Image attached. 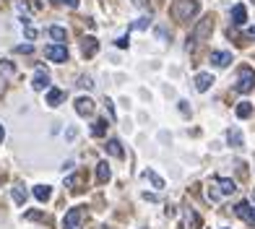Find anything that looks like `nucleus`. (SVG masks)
<instances>
[{"mask_svg": "<svg viewBox=\"0 0 255 229\" xmlns=\"http://www.w3.org/2000/svg\"><path fill=\"white\" fill-rule=\"evenodd\" d=\"M107 112H110V120H115V107H112L110 99H107Z\"/></svg>", "mask_w": 255, "mask_h": 229, "instance_id": "473e14b6", "label": "nucleus"}, {"mask_svg": "<svg viewBox=\"0 0 255 229\" xmlns=\"http://www.w3.org/2000/svg\"><path fill=\"white\" fill-rule=\"evenodd\" d=\"M110 175H112L110 164H107V162H99V164H97V180H99V185H104V182L110 180Z\"/></svg>", "mask_w": 255, "mask_h": 229, "instance_id": "6ab92c4d", "label": "nucleus"}, {"mask_svg": "<svg viewBox=\"0 0 255 229\" xmlns=\"http://www.w3.org/2000/svg\"><path fill=\"white\" fill-rule=\"evenodd\" d=\"M253 3H255V0H253Z\"/></svg>", "mask_w": 255, "mask_h": 229, "instance_id": "58836bf2", "label": "nucleus"}, {"mask_svg": "<svg viewBox=\"0 0 255 229\" xmlns=\"http://www.w3.org/2000/svg\"><path fill=\"white\" fill-rule=\"evenodd\" d=\"M248 37H255V26H253V29H248Z\"/></svg>", "mask_w": 255, "mask_h": 229, "instance_id": "c9c22d12", "label": "nucleus"}, {"mask_svg": "<svg viewBox=\"0 0 255 229\" xmlns=\"http://www.w3.org/2000/svg\"><path fill=\"white\" fill-rule=\"evenodd\" d=\"M16 52H34V47H31V44H18V47H16Z\"/></svg>", "mask_w": 255, "mask_h": 229, "instance_id": "bb28decb", "label": "nucleus"}, {"mask_svg": "<svg viewBox=\"0 0 255 229\" xmlns=\"http://www.w3.org/2000/svg\"><path fill=\"white\" fill-rule=\"evenodd\" d=\"M52 3H60V0H52Z\"/></svg>", "mask_w": 255, "mask_h": 229, "instance_id": "4c0bfd02", "label": "nucleus"}, {"mask_svg": "<svg viewBox=\"0 0 255 229\" xmlns=\"http://www.w3.org/2000/svg\"><path fill=\"white\" fill-rule=\"evenodd\" d=\"M211 63H214L216 68H227V65L232 63V52H222V50L211 52Z\"/></svg>", "mask_w": 255, "mask_h": 229, "instance_id": "9b49d317", "label": "nucleus"}, {"mask_svg": "<svg viewBox=\"0 0 255 229\" xmlns=\"http://www.w3.org/2000/svg\"><path fill=\"white\" fill-rule=\"evenodd\" d=\"M211 31H214V18L211 16H206L198 26H195L193 31V42H206L208 37H211ZM193 42H188V50H193Z\"/></svg>", "mask_w": 255, "mask_h": 229, "instance_id": "20e7f679", "label": "nucleus"}, {"mask_svg": "<svg viewBox=\"0 0 255 229\" xmlns=\"http://www.w3.org/2000/svg\"><path fill=\"white\" fill-rule=\"evenodd\" d=\"M211 84H214V76L211 73H198V76H195V89H198L201 94L211 89Z\"/></svg>", "mask_w": 255, "mask_h": 229, "instance_id": "f8f14e48", "label": "nucleus"}, {"mask_svg": "<svg viewBox=\"0 0 255 229\" xmlns=\"http://www.w3.org/2000/svg\"><path fill=\"white\" fill-rule=\"evenodd\" d=\"M107 120H97L94 125H91V135H94V138H99V135H104V133H107Z\"/></svg>", "mask_w": 255, "mask_h": 229, "instance_id": "4be33fe9", "label": "nucleus"}, {"mask_svg": "<svg viewBox=\"0 0 255 229\" xmlns=\"http://www.w3.org/2000/svg\"><path fill=\"white\" fill-rule=\"evenodd\" d=\"M235 190H237L235 180H229V177H219V180H214L211 185H208V198H211V201H222V198L232 196Z\"/></svg>", "mask_w": 255, "mask_h": 229, "instance_id": "f03ea898", "label": "nucleus"}, {"mask_svg": "<svg viewBox=\"0 0 255 229\" xmlns=\"http://www.w3.org/2000/svg\"><path fill=\"white\" fill-rule=\"evenodd\" d=\"M3 138H5V128L0 125V143H3Z\"/></svg>", "mask_w": 255, "mask_h": 229, "instance_id": "f704fd0d", "label": "nucleus"}, {"mask_svg": "<svg viewBox=\"0 0 255 229\" xmlns=\"http://www.w3.org/2000/svg\"><path fill=\"white\" fill-rule=\"evenodd\" d=\"M0 73H13V65H10V63H0Z\"/></svg>", "mask_w": 255, "mask_h": 229, "instance_id": "a878e982", "label": "nucleus"}, {"mask_svg": "<svg viewBox=\"0 0 255 229\" xmlns=\"http://www.w3.org/2000/svg\"><path fill=\"white\" fill-rule=\"evenodd\" d=\"M73 164H76V162H73V159H68V162H65V164H63L60 169H63V172H71V169H73Z\"/></svg>", "mask_w": 255, "mask_h": 229, "instance_id": "7c9ffc66", "label": "nucleus"}, {"mask_svg": "<svg viewBox=\"0 0 255 229\" xmlns=\"http://www.w3.org/2000/svg\"><path fill=\"white\" fill-rule=\"evenodd\" d=\"M50 37H52L55 42H65L68 34H65V29H63V26H50Z\"/></svg>", "mask_w": 255, "mask_h": 229, "instance_id": "5701e85b", "label": "nucleus"}, {"mask_svg": "<svg viewBox=\"0 0 255 229\" xmlns=\"http://www.w3.org/2000/svg\"><path fill=\"white\" fill-rule=\"evenodd\" d=\"M235 214L240 216L242 222H248L250 227H255V206H250L248 201H240V203L235 206Z\"/></svg>", "mask_w": 255, "mask_h": 229, "instance_id": "39448f33", "label": "nucleus"}, {"mask_svg": "<svg viewBox=\"0 0 255 229\" xmlns=\"http://www.w3.org/2000/svg\"><path fill=\"white\" fill-rule=\"evenodd\" d=\"M44 55H47L52 63H65L68 60V47L65 44H50V47L44 50Z\"/></svg>", "mask_w": 255, "mask_h": 229, "instance_id": "423d86ee", "label": "nucleus"}, {"mask_svg": "<svg viewBox=\"0 0 255 229\" xmlns=\"http://www.w3.org/2000/svg\"><path fill=\"white\" fill-rule=\"evenodd\" d=\"M232 21H235L237 26H242L248 21V10H245V5H235L232 8Z\"/></svg>", "mask_w": 255, "mask_h": 229, "instance_id": "2eb2a0df", "label": "nucleus"}, {"mask_svg": "<svg viewBox=\"0 0 255 229\" xmlns=\"http://www.w3.org/2000/svg\"><path fill=\"white\" fill-rule=\"evenodd\" d=\"M235 112H237L240 120H245V117H250V114H253V105H250V102H240Z\"/></svg>", "mask_w": 255, "mask_h": 229, "instance_id": "aec40b11", "label": "nucleus"}, {"mask_svg": "<svg viewBox=\"0 0 255 229\" xmlns=\"http://www.w3.org/2000/svg\"><path fill=\"white\" fill-rule=\"evenodd\" d=\"M115 44H118L120 50H125L128 47V37H118V39H115Z\"/></svg>", "mask_w": 255, "mask_h": 229, "instance_id": "cd10ccee", "label": "nucleus"}, {"mask_svg": "<svg viewBox=\"0 0 255 229\" xmlns=\"http://www.w3.org/2000/svg\"><path fill=\"white\" fill-rule=\"evenodd\" d=\"M78 86L81 89H94V81H91V78H78Z\"/></svg>", "mask_w": 255, "mask_h": 229, "instance_id": "393cba45", "label": "nucleus"}, {"mask_svg": "<svg viewBox=\"0 0 255 229\" xmlns=\"http://www.w3.org/2000/svg\"><path fill=\"white\" fill-rule=\"evenodd\" d=\"M10 196H13L16 206H24V203H26V190L21 188V185H13V190H10Z\"/></svg>", "mask_w": 255, "mask_h": 229, "instance_id": "412c9836", "label": "nucleus"}, {"mask_svg": "<svg viewBox=\"0 0 255 229\" xmlns=\"http://www.w3.org/2000/svg\"><path fill=\"white\" fill-rule=\"evenodd\" d=\"M81 216H84V209H81V206H73V209L65 214L63 227H65V229H76V227H78V222H81Z\"/></svg>", "mask_w": 255, "mask_h": 229, "instance_id": "0eeeda50", "label": "nucleus"}, {"mask_svg": "<svg viewBox=\"0 0 255 229\" xmlns=\"http://www.w3.org/2000/svg\"><path fill=\"white\" fill-rule=\"evenodd\" d=\"M63 99H65V91L63 89H50V94H47V105L50 107H57Z\"/></svg>", "mask_w": 255, "mask_h": 229, "instance_id": "a211bd4d", "label": "nucleus"}, {"mask_svg": "<svg viewBox=\"0 0 255 229\" xmlns=\"http://www.w3.org/2000/svg\"><path fill=\"white\" fill-rule=\"evenodd\" d=\"M227 141H229V146L240 148L242 143H245V138H242V130H240V128H229V130H227Z\"/></svg>", "mask_w": 255, "mask_h": 229, "instance_id": "4468645a", "label": "nucleus"}, {"mask_svg": "<svg viewBox=\"0 0 255 229\" xmlns=\"http://www.w3.org/2000/svg\"><path fill=\"white\" fill-rule=\"evenodd\" d=\"M60 3H65L68 8H76V5H78V0H60Z\"/></svg>", "mask_w": 255, "mask_h": 229, "instance_id": "72a5a7b5", "label": "nucleus"}, {"mask_svg": "<svg viewBox=\"0 0 255 229\" xmlns=\"http://www.w3.org/2000/svg\"><path fill=\"white\" fill-rule=\"evenodd\" d=\"M76 112L81 114V117L91 114V112H94V99H91V97H78L76 99Z\"/></svg>", "mask_w": 255, "mask_h": 229, "instance_id": "1a4fd4ad", "label": "nucleus"}, {"mask_svg": "<svg viewBox=\"0 0 255 229\" xmlns=\"http://www.w3.org/2000/svg\"><path fill=\"white\" fill-rule=\"evenodd\" d=\"M50 196H52V190H50V185H34V198H37L39 203H44V201H50Z\"/></svg>", "mask_w": 255, "mask_h": 229, "instance_id": "f3484780", "label": "nucleus"}, {"mask_svg": "<svg viewBox=\"0 0 255 229\" xmlns=\"http://www.w3.org/2000/svg\"><path fill=\"white\" fill-rule=\"evenodd\" d=\"M104 148H107V154H110V156H115V159H123V154H125L118 138H110L107 143H104Z\"/></svg>", "mask_w": 255, "mask_h": 229, "instance_id": "ddd939ff", "label": "nucleus"}, {"mask_svg": "<svg viewBox=\"0 0 255 229\" xmlns=\"http://www.w3.org/2000/svg\"><path fill=\"white\" fill-rule=\"evenodd\" d=\"M133 5H138V8H148V0H133Z\"/></svg>", "mask_w": 255, "mask_h": 229, "instance_id": "2f4dec72", "label": "nucleus"}, {"mask_svg": "<svg viewBox=\"0 0 255 229\" xmlns=\"http://www.w3.org/2000/svg\"><path fill=\"white\" fill-rule=\"evenodd\" d=\"M253 203H255V190H253Z\"/></svg>", "mask_w": 255, "mask_h": 229, "instance_id": "e433bc0d", "label": "nucleus"}, {"mask_svg": "<svg viewBox=\"0 0 255 229\" xmlns=\"http://www.w3.org/2000/svg\"><path fill=\"white\" fill-rule=\"evenodd\" d=\"M198 10H201L198 0H175V3H172V16L177 21H190Z\"/></svg>", "mask_w": 255, "mask_h": 229, "instance_id": "f257e3e1", "label": "nucleus"}, {"mask_svg": "<svg viewBox=\"0 0 255 229\" xmlns=\"http://www.w3.org/2000/svg\"><path fill=\"white\" fill-rule=\"evenodd\" d=\"M26 39H37V29H31V26H26Z\"/></svg>", "mask_w": 255, "mask_h": 229, "instance_id": "c756f323", "label": "nucleus"}, {"mask_svg": "<svg viewBox=\"0 0 255 229\" xmlns=\"http://www.w3.org/2000/svg\"><path fill=\"white\" fill-rule=\"evenodd\" d=\"M81 52H84V57H94L99 52V42L94 37H86L84 42H81Z\"/></svg>", "mask_w": 255, "mask_h": 229, "instance_id": "9d476101", "label": "nucleus"}, {"mask_svg": "<svg viewBox=\"0 0 255 229\" xmlns=\"http://www.w3.org/2000/svg\"><path fill=\"white\" fill-rule=\"evenodd\" d=\"M235 89L240 91V94H248V91H253V89H255V71H253L250 65H242V68H240Z\"/></svg>", "mask_w": 255, "mask_h": 229, "instance_id": "7ed1b4c3", "label": "nucleus"}, {"mask_svg": "<svg viewBox=\"0 0 255 229\" xmlns=\"http://www.w3.org/2000/svg\"><path fill=\"white\" fill-rule=\"evenodd\" d=\"M50 86V76L44 68H37V73H34V81H31V89L34 91H42V89H47Z\"/></svg>", "mask_w": 255, "mask_h": 229, "instance_id": "6e6552de", "label": "nucleus"}, {"mask_svg": "<svg viewBox=\"0 0 255 229\" xmlns=\"http://www.w3.org/2000/svg\"><path fill=\"white\" fill-rule=\"evenodd\" d=\"M148 24H151V18H148V16H143V18H138L135 24L130 26V29H135V31H143V29H148Z\"/></svg>", "mask_w": 255, "mask_h": 229, "instance_id": "b1692460", "label": "nucleus"}, {"mask_svg": "<svg viewBox=\"0 0 255 229\" xmlns=\"http://www.w3.org/2000/svg\"><path fill=\"white\" fill-rule=\"evenodd\" d=\"M76 133H78L76 128H68V130H65V141H73V138H76Z\"/></svg>", "mask_w": 255, "mask_h": 229, "instance_id": "c85d7f7f", "label": "nucleus"}, {"mask_svg": "<svg viewBox=\"0 0 255 229\" xmlns=\"http://www.w3.org/2000/svg\"><path fill=\"white\" fill-rule=\"evenodd\" d=\"M143 180H146V182H151V185H154L156 190H161V188H164V180H161V177L156 175L154 169H146V172H143Z\"/></svg>", "mask_w": 255, "mask_h": 229, "instance_id": "dca6fc26", "label": "nucleus"}]
</instances>
